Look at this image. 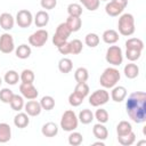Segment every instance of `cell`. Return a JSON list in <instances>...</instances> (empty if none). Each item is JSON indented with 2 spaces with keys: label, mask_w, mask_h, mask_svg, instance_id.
I'll use <instances>...</instances> for the list:
<instances>
[{
  "label": "cell",
  "mask_w": 146,
  "mask_h": 146,
  "mask_svg": "<svg viewBox=\"0 0 146 146\" xmlns=\"http://www.w3.org/2000/svg\"><path fill=\"white\" fill-rule=\"evenodd\" d=\"M65 24L67 25V27L71 30V32H76L81 29V25H82V21L80 17H76V16H68Z\"/></svg>",
  "instance_id": "cell-22"
},
{
  "label": "cell",
  "mask_w": 146,
  "mask_h": 146,
  "mask_svg": "<svg viewBox=\"0 0 146 146\" xmlns=\"http://www.w3.org/2000/svg\"><path fill=\"white\" fill-rule=\"evenodd\" d=\"M9 104H10L11 110H14L16 112H19V111H22L24 108V104H25L24 103V97L14 94V96H13V98H11Z\"/></svg>",
  "instance_id": "cell-25"
},
{
  "label": "cell",
  "mask_w": 146,
  "mask_h": 146,
  "mask_svg": "<svg viewBox=\"0 0 146 146\" xmlns=\"http://www.w3.org/2000/svg\"><path fill=\"white\" fill-rule=\"evenodd\" d=\"M127 97V89L123 86H114L112 88L111 91V98L116 102V103H121L122 100H124Z\"/></svg>",
  "instance_id": "cell-14"
},
{
  "label": "cell",
  "mask_w": 146,
  "mask_h": 146,
  "mask_svg": "<svg viewBox=\"0 0 146 146\" xmlns=\"http://www.w3.org/2000/svg\"><path fill=\"white\" fill-rule=\"evenodd\" d=\"M117 27H119V33L124 36H130L133 34L136 27H135V18L131 14L125 13L122 14L119 18L117 22Z\"/></svg>",
  "instance_id": "cell-3"
},
{
  "label": "cell",
  "mask_w": 146,
  "mask_h": 146,
  "mask_svg": "<svg viewBox=\"0 0 146 146\" xmlns=\"http://www.w3.org/2000/svg\"><path fill=\"white\" fill-rule=\"evenodd\" d=\"M83 97H81L80 95H78L76 92H72L70 96H68V103H70V105L71 106H73V107H76V106H80L81 104H82V102H83Z\"/></svg>",
  "instance_id": "cell-43"
},
{
  "label": "cell",
  "mask_w": 146,
  "mask_h": 146,
  "mask_svg": "<svg viewBox=\"0 0 146 146\" xmlns=\"http://www.w3.org/2000/svg\"><path fill=\"white\" fill-rule=\"evenodd\" d=\"M57 49H58V51H59L62 55H68V54H70V44H68L67 41H66L65 43H63L60 47H58Z\"/></svg>",
  "instance_id": "cell-46"
},
{
  "label": "cell",
  "mask_w": 146,
  "mask_h": 146,
  "mask_svg": "<svg viewBox=\"0 0 146 146\" xmlns=\"http://www.w3.org/2000/svg\"><path fill=\"white\" fill-rule=\"evenodd\" d=\"M102 38H103V41H104L105 43H107V44H114V43L117 42L119 39H120L119 33H117L115 30H112V29L104 31Z\"/></svg>",
  "instance_id": "cell-19"
},
{
  "label": "cell",
  "mask_w": 146,
  "mask_h": 146,
  "mask_svg": "<svg viewBox=\"0 0 146 146\" xmlns=\"http://www.w3.org/2000/svg\"><path fill=\"white\" fill-rule=\"evenodd\" d=\"M74 92H76L78 95H80L81 97L86 98L89 95V86L86 82H80L75 86L74 88Z\"/></svg>",
  "instance_id": "cell-39"
},
{
  "label": "cell",
  "mask_w": 146,
  "mask_h": 146,
  "mask_svg": "<svg viewBox=\"0 0 146 146\" xmlns=\"http://www.w3.org/2000/svg\"><path fill=\"white\" fill-rule=\"evenodd\" d=\"M92 133L99 140H105L108 137V130H107V128L104 125V123H99V122L94 125Z\"/></svg>",
  "instance_id": "cell-18"
},
{
  "label": "cell",
  "mask_w": 146,
  "mask_h": 146,
  "mask_svg": "<svg viewBox=\"0 0 146 146\" xmlns=\"http://www.w3.org/2000/svg\"><path fill=\"white\" fill-rule=\"evenodd\" d=\"M67 14L68 16H76L80 17L82 15V7L79 3H70L67 6Z\"/></svg>",
  "instance_id": "cell-38"
},
{
  "label": "cell",
  "mask_w": 146,
  "mask_h": 146,
  "mask_svg": "<svg viewBox=\"0 0 146 146\" xmlns=\"http://www.w3.org/2000/svg\"><path fill=\"white\" fill-rule=\"evenodd\" d=\"M92 145H100V146H105V144H104L102 140H99V141H96V143H94Z\"/></svg>",
  "instance_id": "cell-48"
},
{
  "label": "cell",
  "mask_w": 146,
  "mask_h": 146,
  "mask_svg": "<svg viewBox=\"0 0 146 146\" xmlns=\"http://www.w3.org/2000/svg\"><path fill=\"white\" fill-rule=\"evenodd\" d=\"M132 131V127L128 121H120L116 125V133L117 136H124Z\"/></svg>",
  "instance_id": "cell-31"
},
{
  "label": "cell",
  "mask_w": 146,
  "mask_h": 146,
  "mask_svg": "<svg viewBox=\"0 0 146 146\" xmlns=\"http://www.w3.org/2000/svg\"><path fill=\"white\" fill-rule=\"evenodd\" d=\"M48 41V32L43 29L36 30L34 33H32L29 36V42L31 46L40 48L42 46H44V43Z\"/></svg>",
  "instance_id": "cell-8"
},
{
  "label": "cell",
  "mask_w": 146,
  "mask_h": 146,
  "mask_svg": "<svg viewBox=\"0 0 146 146\" xmlns=\"http://www.w3.org/2000/svg\"><path fill=\"white\" fill-rule=\"evenodd\" d=\"M67 140H68V144L70 145H72V146H79V145L82 144L83 137H82V135L80 132H76V131L73 130V131H71Z\"/></svg>",
  "instance_id": "cell-37"
},
{
  "label": "cell",
  "mask_w": 146,
  "mask_h": 146,
  "mask_svg": "<svg viewBox=\"0 0 146 146\" xmlns=\"http://www.w3.org/2000/svg\"><path fill=\"white\" fill-rule=\"evenodd\" d=\"M31 52H32L31 47L27 46V44H25V43L19 44V46L16 48V50H15L16 57L19 58V59H26V58H29V57L31 56Z\"/></svg>",
  "instance_id": "cell-24"
},
{
  "label": "cell",
  "mask_w": 146,
  "mask_h": 146,
  "mask_svg": "<svg viewBox=\"0 0 146 146\" xmlns=\"http://www.w3.org/2000/svg\"><path fill=\"white\" fill-rule=\"evenodd\" d=\"M34 79H35L34 72L32 70H29V68L23 70L22 73H21V75H19V80L23 83H33Z\"/></svg>",
  "instance_id": "cell-34"
},
{
  "label": "cell",
  "mask_w": 146,
  "mask_h": 146,
  "mask_svg": "<svg viewBox=\"0 0 146 146\" xmlns=\"http://www.w3.org/2000/svg\"><path fill=\"white\" fill-rule=\"evenodd\" d=\"M14 24H15V19H14L11 14L2 13L0 15V26H1V29H3L5 31H10L14 27Z\"/></svg>",
  "instance_id": "cell-15"
},
{
  "label": "cell",
  "mask_w": 146,
  "mask_h": 146,
  "mask_svg": "<svg viewBox=\"0 0 146 146\" xmlns=\"http://www.w3.org/2000/svg\"><path fill=\"white\" fill-rule=\"evenodd\" d=\"M19 91L22 94V96L26 99H35L39 95L38 89L33 86V83H21L19 84Z\"/></svg>",
  "instance_id": "cell-11"
},
{
  "label": "cell",
  "mask_w": 146,
  "mask_h": 146,
  "mask_svg": "<svg viewBox=\"0 0 146 146\" xmlns=\"http://www.w3.org/2000/svg\"><path fill=\"white\" fill-rule=\"evenodd\" d=\"M3 80H5L6 83H8L10 86H15L18 82V80H19V74L16 71H14V70L7 71L5 76H3Z\"/></svg>",
  "instance_id": "cell-30"
},
{
  "label": "cell",
  "mask_w": 146,
  "mask_h": 146,
  "mask_svg": "<svg viewBox=\"0 0 146 146\" xmlns=\"http://www.w3.org/2000/svg\"><path fill=\"white\" fill-rule=\"evenodd\" d=\"M74 79L78 83L80 82H87L89 79V72L86 67H78L74 72Z\"/></svg>",
  "instance_id": "cell-27"
},
{
  "label": "cell",
  "mask_w": 146,
  "mask_h": 146,
  "mask_svg": "<svg viewBox=\"0 0 146 146\" xmlns=\"http://www.w3.org/2000/svg\"><path fill=\"white\" fill-rule=\"evenodd\" d=\"M110 100V94L105 89H98L89 96V104L94 107H99Z\"/></svg>",
  "instance_id": "cell-7"
},
{
  "label": "cell",
  "mask_w": 146,
  "mask_h": 146,
  "mask_svg": "<svg viewBox=\"0 0 146 146\" xmlns=\"http://www.w3.org/2000/svg\"><path fill=\"white\" fill-rule=\"evenodd\" d=\"M117 141L122 146H130L136 141V133L133 131H131L124 136H117Z\"/></svg>",
  "instance_id": "cell-29"
},
{
  "label": "cell",
  "mask_w": 146,
  "mask_h": 146,
  "mask_svg": "<svg viewBox=\"0 0 146 146\" xmlns=\"http://www.w3.org/2000/svg\"><path fill=\"white\" fill-rule=\"evenodd\" d=\"M15 49L14 38L9 33H3L0 35V51L3 54H10Z\"/></svg>",
  "instance_id": "cell-10"
},
{
  "label": "cell",
  "mask_w": 146,
  "mask_h": 146,
  "mask_svg": "<svg viewBox=\"0 0 146 146\" xmlns=\"http://www.w3.org/2000/svg\"><path fill=\"white\" fill-rule=\"evenodd\" d=\"M68 44H70V54L72 55H79L83 49L82 41L79 39H73L72 41L68 42Z\"/></svg>",
  "instance_id": "cell-33"
},
{
  "label": "cell",
  "mask_w": 146,
  "mask_h": 146,
  "mask_svg": "<svg viewBox=\"0 0 146 146\" xmlns=\"http://www.w3.org/2000/svg\"><path fill=\"white\" fill-rule=\"evenodd\" d=\"M105 59L113 66H120L123 62V52L119 46H110L106 50Z\"/></svg>",
  "instance_id": "cell-5"
},
{
  "label": "cell",
  "mask_w": 146,
  "mask_h": 146,
  "mask_svg": "<svg viewBox=\"0 0 146 146\" xmlns=\"http://www.w3.org/2000/svg\"><path fill=\"white\" fill-rule=\"evenodd\" d=\"M125 48H131V49H137V50L143 51L144 42L138 38H130L125 41Z\"/></svg>",
  "instance_id": "cell-32"
},
{
  "label": "cell",
  "mask_w": 146,
  "mask_h": 146,
  "mask_svg": "<svg viewBox=\"0 0 146 146\" xmlns=\"http://www.w3.org/2000/svg\"><path fill=\"white\" fill-rule=\"evenodd\" d=\"M94 116H95V119H96L99 123H106V122L108 121V113H107V111L104 110V108H98V110L96 111V113L94 114Z\"/></svg>",
  "instance_id": "cell-41"
},
{
  "label": "cell",
  "mask_w": 146,
  "mask_h": 146,
  "mask_svg": "<svg viewBox=\"0 0 146 146\" xmlns=\"http://www.w3.org/2000/svg\"><path fill=\"white\" fill-rule=\"evenodd\" d=\"M1 83H2V79H1V76H0V86H1Z\"/></svg>",
  "instance_id": "cell-49"
},
{
  "label": "cell",
  "mask_w": 146,
  "mask_h": 146,
  "mask_svg": "<svg viewBox=\"0 0 146 146\" xmlns=\"http://www.w3.org/2000/svg\"><path fill=\"white\" fill-rule=\"evenodd\" d=\"M30 123V119H29V115L26 113H23V112H18L15 117H14V124L19 128V129H24L29 125Z\"/></svg>",
  "instance_id": "cell-20"
},
{
  "label": "cell",
  "mask_w": 146,
  "mask_h": 146,
  "mask_svg": "<svg viewBox=\"0 0 146 146\" xmlns=\"http://www.w3.org/2000/svg\"><path fill=\"white\" fill-rule=\"evenodd\" d=\"M33 21L36 27H44L49 23V14L46 10H39L33 17Z\"/></svg>",
  "instance_id": "cell-16"
},
{
  "label": "cell",
  "mask_w": 146,
  "mask_h": 146,
  "mask_svg": "<svg viewBox=\"0 0 146 146\" xmlns=\"http://www.w3.org/2000/svg\"><path fill=\"white\" fill-rule=\"evenodd\" d=\"M125 8H123L121 5H119L115 0H112L110 2L106 3L105 6V11L108 16H112V17H115V16H119L122 14V11L124 10Z\"/></svg>",
  "instance_id": "cell-13"
},
{
  "label": "cell",
  "mask_w": 146,
  "mask_h": 146,
  "mask_svg": "<svg viewBox=\"0 0 146 146\" xmlns=\"http://www.w3.org/2000/svg\"><path fill=\"white\" fill-rule=\"evenodd\" d=\"M123 73L125 75V78L128 79H135L138 76L139 74V67L137 64H133V63H129L124 66L123 68Z\"/></svg>",
  "instance_id": "cell-23"
},
{
  "label": "cell",
  "mask_w": 146,
  "mask_h": 146,
  "mask_svg": "<svg viewBox=\"0 0 146 146\" xmlns=\"http://www.w3.org/2000/svg\"><path fill=\"white\" fill-rule=\"evenodd\" d=\"M39 103L41 105V108L46 111H51L55 107V99L51 96H43Z\"/></svg>",
  "instance_id": "cell-36"
},
{
  "label": "cell",
  "mask_w": 146,
  "mask_h": 146,
  "mask_svg": "<svg viewBox=\"0 0 146 146\" xmlns=\"http://www.w3.org/2000/svg\"><path fill=\"white\" fill-rule=\"evenodd\" d=\"M24 111L29 116H38L42 108L39 102L34 100V99H30L26 104H24Z\"/></svg>",
  "instance_id": "cell-12"
},
{
  "label": "cell",
  "mask_w": 146,
  "mask_h": 146,
  "mask_svg": "<svg viewBox=\"0 0 146 146\" xmlns=\"http://www.w3.org/2000/svg\"><path fill=\"white\" fill-rule=\"evenodd\" d=\"M78 119H79V121H80L81 123H83V124H89V123H91V121L95 119V116H94V113H92L90 110L84 108V110H82V111L79 113Z\"/></svg>",
  "instance_id": "cell-28"
},
{
  "label": "cell",
  "mask_w": 146,
  "mask_h": 146,
  "mask_svg": "<svg viewBox=\"0 0 146 146\" xmlns=\"http://www.w3.org/2000/svg\"><path fill=\"white\" fill-rule=\"evenodd\" d=\"M33 22V16L32 13L27 9H22L17 13L16 15V23L19 27L22 29H26L29 27Z\"/></svg>",
  "instance_id": "cell-9"
},
{
  "label": "cell",
  "mask_w": 146,
  "mask_h": 146,
  "mask_svg": "<svg viewBox=\"0 0 146 146\" xmlns=\"http://www.w3.org/2000/svg\"><path fill=\"white\" fill-rule=\"evenodd\" d=\"M72 68H73V63H72V60H71L70 58L64 57V58H62V59L58 62V70H59L62 73L67 74V73H70V72L72 71Z\"/></svg>",
  "instance_id": "cell-26"
},
{
  "label": "cell",
  "mask_w": 146,
  "mask_h": 146,
  "mask_svg": "<svg viewBox=\"0 0 146 146\" xmlns=\"http://www.w3.org/2000/svg\"><path fill=\"white\" fill-rule=\"evenodd\" d=\"M141 56V51L137 50V49H131V48H127L125 50V57L130 60V62H135L137 59H139Z\"/></svg>",
  "instance_id": "cell-42"
},
{
  "label": "cell",
  "mask_w": 146,
  "mask_h": 146,
  "mask_svg": "<svg viewBox=\"0 0 146 146\" xmlns=\"http://www.w3.org/2000/svg\"><path fill=\"white\" fill-rule=\"evenodd\" d=\"M41 133L44 137H55L58 133V125L55 122H47L41 128Z\"/></svg>",
  "instance_id": "cell-17"
},
{
  "label": "cell",
  "mask_w": 146,
  "mask_h": 146,
  "mask_svg": "<svg viewBox=\"0 0 146 146\" xmlns=\"http://www.w3.org/2000/svg\"><path fill=\"white\" fill-rule=\"evenodd\" d=\"M99 41H100L99 35L96 34V33H88V34L86 35V38H84L86 44H87L88 47H90V48L97 47V46L99 44Z\"/></svg>",
  "instance_id": "cell-35"
},
{
  "label": "cell",
  "mask_w": 146,
  "mask_h": 146,
  "mask_svg": "<svg viewBox=\"0 0 146 146\" xmlns=\"http://www.w3.org/2000/svg\"><path fill=\"white\" fill-rule=\"evenodd\" d=\"M71 30L67 27V25L65 23H60L57 29H56V32L52 36V43L58 48L60 47L63 43H65L68 39V36L71 35Z\"/></svg>",
  "instance_id": "cell-6"
},
{
  "label": "cell",
  "mask_w": 146,
  "mask_h": 146,
  "mask_svg": "<svg viewBox=\"0 0 146 146\" xmlns=\"http://www.w3.org/2000/svg\"><path fill=\"white\" fill-rule=\"evenodd\" d=\"M40 5L43 9L50 10L57 6V0H40Z\"/></svg>",
  "instance_id": "cell-45"
},
{
  "label": "cell",
  "mask_w": 146,
  "mask_h": 146,
  "mask_svg": "<svg viewBox=\"0 0 146 146\" xmlns=\"http://www.w3.org/2000/svg\"><path fill=\"white\" fill-rule=\"evenodd\" d=\"M125 110L129 117L135 123H143L146 121V94L143 91L132 92L127 102Z\"/></svg>",
  "instance_id": "cell-1"
},
{
  "label": "cell",
  "mask_w": 146,
  "mask_h": 146,
  "mask_svg": "<svg viewBox=\"0 0 146 146\" xmlns=\"http://www.w3.org/2000/svg\"><path fill=\"white\" fill-rule=\"evenodd\" d=\"M13 96H14V92L9 88H2L0 90V100L5 104H9Z\"/></svg>",
  "instance_id": "cell-40"
},
{
  "label": "cell",
  "mask_w": 146,
  "mask_h": 146,
  "mask_svg": "<svg viewBox=\"0 0 146 146\" xmlns=\"http://www.w3.org/2000/svg\"><path fill=\"white\" fill-rule=\"evenodd\" d=\"M80 2L86 7V9L90 11H95L98 9L100 1L99 0H80Z\"/></svg>",
  "instance_id": "cell-44"
},
{
  "label": "cell",
  "mask_w": 146,
  "mask_h": 146,
  "mask_svg": "<svg viewBox=\"0 0 146 146\" xmlns=\"http://www.w3.org/2000/svg\"><path fill=\"white\" fill-rule=\"evenodd\" d=\"M78 124H79V119L73 110H67L63 113L60 117V128L64 131L71 132L78 128Z\"/></svg>",
  "instance_id": "cell-4"
},
{
  "label": "cell",
  "mask_w": 146,
  "mask_h": 146,
  "mask_svg": "<svg viewBox=\"0 0 146 146\" xmlns=\"http://www.w3.org/2000/svg\"><path fill=\"white\" fill-rule=\"evenodd\" d=\"M11 138V128L8 123L1 122L0 123V143L5 144L9 141Z\"/></svg>",
  "instance_id": "cell-21"
},
{
  "label": "cell",
  "mask_w": 146,
  "mask_h": 146,
  "mask_svg": "<svg viewBox=\"0 0 146 146\" xmlns=\"http://www.w3.org/2000/svg\"><path fill=\"white\" fill-rule=\"evenodd\" d=\"M119 5H121L123 8H125L127 6H128V0H115Z\"/></svg>",
  "instance_id": "cell-47"
},
{
  "label": "cell",
  "mask_w": 146,
  "mask_h": 146,
  "mask_svg": "<svg viewBox=\"0 0 146 146\" xmlns=\"http://www.w3.org/2000/svg\"><path fill=\"white\" fill-rule=\"evenodd\" d=\"M120 79H121V74L117 68L107 67L102 73V75L99 78V83L105 89H110V88H113L114 86H116V83L120 81Z\"/></svg>",
  "instance_id": "cell-2"
},
{
  "label": "cell",
  "mask_w": 146,
  "mask_h": 146,
  "mask_svg": "<svg viewBox=\"0 0 146 146\" xmlns=\"http://www.w3.org/2000/svg\"><path fill=\"white\" fill-rule=\"evenodd\" d=\"M99 1H108V0H99Z\"/></svg>",
  "instance_id": "cell-50"
}]
</instances>
